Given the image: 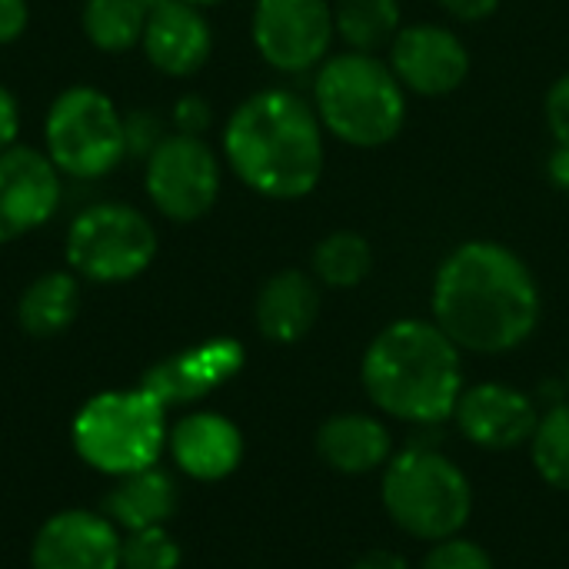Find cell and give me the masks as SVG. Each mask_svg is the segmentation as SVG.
<instances>
[{"instance_id": "cell-1", "label": "cell", "mask_w": 569, "mask_h": 569, "mask_svg": "<svg viewBox=\"0 0 569 569\" xmlns=\"http://www.w3.org/2000/svg\"><path fill=\"white\" fill-rule=\"evenodd\" d=\"M433 323L470 353H510L540 323L543 300L530 267L503 243L470 240L433 277Z\"/></svg>"}, {"instance_id": "cell-2", "label": "cell", "mask_w": 569, "mask_h": 569, "mask_svg": "<svg viewBox=\"0 0 569 569\" xmlns=\"http://www.w3.org/2000/svg\"><path fill=\"white\" fill-rule=\"evenodd\" d=\"M223 153L230 170L267 200H300L323 177V123L290 90H260L227 120Z\"/></svg>"}, {"instance_id": "cell-3", "label": "cell", "mask_w": 569, "mask_h": 569, "mask_svg": "<svg viewBox=\"0 0 569 569\" xmlns=\"http://www.w3.org/2000/svg\"><path fill=\"white\" fill-rule=\"evenodd\" d=\"M360 380L380 413L413 427H440L463 393L460 347L433 320H393L370 340Z\"/></svg>"}, {"instance_id": "cell-4", "label": "cell", "mask_w": 569, "mask_h": 569, "mask_svg": "<svg viewBox=\"0 0 569 569\" xmlns=\"http://www.w3.org/2000/svg\"><path fill=\"white\" fill-rule=\"evenodd\" d=\"M313 110L337 140L350 147H383L407 123V87L390 63L347 50L327 57L313 80Z\"/></svg>"}, {"instance_id": "cell-5", "label": "cell", "mask_w": 569, "mask_h": 569, "mask_svg": "<svg viewBox=\"0 0 569 569\" xmlns=\"http://www.w3.org/2000/svg\"><path fill=\"white\" fill-rule=\"evenodd\" d=\"M380 500L393 527L423 543L460 537L473 513V487L467 473L433 447H410L390 457Z\"/></svg>"}, {"instance_id": "cell-6", "label": "cell", "mask_w": 569, "mask_h": 569, "mask_svg": "<svg viewBox=\"0 0 569 569\" xmlns=\"http://www.w3.org/2000/svg\"><path fill=\"white\" fill-rule=\"evenodd\" d=\"M167 443L163 407L137 390H110L83 403L73 420V447L100 473L127 477L157 467Z\"/></svg>"}, {"instance_id": "cell-7", "label": "cell", "mask_w": 569, "mask_h": 569, "mask_svg": "<svg viewBox=\"0 0 569 569\" xmlns=\"http://www.w3.org/2000/svg\"><path fill=\"white\" fill-rule=\"evenodd\" d=\"M43 143L60 173L73 180H100L123 163L127 127L103 90L70 87L47 110Z\"/></svg>"}, {"instance_id": "cell-8", "label": "cell", "mask_w": 569, "mask_h": 569, "mask_svg": "<svg viewBox=\"0 0 569 569\" xmlns=\"http://www.w3.org/2000/svg\"><path fill=\"white\" fill-rule=\"evenodd\" d=\"M157 257V230L127 203L87 207L67 230V263L93 283H127Z\"/></svg>"}, {"instance_id": "cell-9", "label": "cell", "mask_w": 569, "mask_h": 569, "mask_svg": "<svg viewBox=\"0 0 569 569\" xmlns=\"http://www.w3.org/2000/svg\"><path fill=\"white\" fill-rule=\"evenodd\" d=\"M147 197L173 223L207 217L220 197V160L203 137L167 133L147 157Z\"/></svg>"}, {"instance_id": "cell-10", "label": "cell", "mask_w": 569, "mask_h": 569, "mask_svg": "<svg viewBox=\"0 0 569 569\" xmlns=\"http://www.w3.org/2000/svg\"><path fill=\"white\" fill-rule=\"evenodd\" d=\"M253 43L280 73H303L327 60L337 23L327 0H257Z\"/></svg>"}, {"instance_id": "cell-11", "label": "cell", "mask_w": 569, "mask_h": 569, "mask_svg": "<svg viewBox=\"0 0 569 569\" xmlns=\"http://www.w3.org/2000/svg\"><path fill=\"white\" fill-rule=\"evenodd\" d=\"M60 207V170L47 150L10 147L0 153V243L43 227Z\"/></svg>"}, {"instance_id": "cell-12", "label": "cell", "mask_w": 569, "mask_h": 569, "mask_svg": "<svg viewBox=\"0 0 569 569\" xmlns=\"http://www.w3.org/2000/svg\"><path fill=\"white\" fill-rule=\"evenodd\" d=\"M390 70L420 97L453 93L470 73V53L463 40L437 23L400 27L390 43Z\"/></svg>"}, {"instance_id": "cell-13", "label": "cell", "mask_w": 569, "mask_h": 569, "mask_svg": "<svg viewBox=\"0 0 569 569\" xmlns=\"http://www.w3.org/2000/svg\"><path fill=\"white\" fill-rule=\"evenodd\" d=\"M453 420L473 447L503 453V450H517L530 443L540 423V410L517 387L490 380V383L467 387L460 393Z\"/></svg>"}, {"instance_id": "cell-14", "label": "cell", "mask_w": 569, "mask_h": 569, "mask_svg": "<svg viewBox=\"0 0 569 569\" xmlns=\"http://www.w3.org/2000/svg\"><path fill=\"white\" fill-rule=\"evenodd\" d=\"M120 533L103 513L63 510L30 547V569H120Z\"/></svg>"}, {"instance_id": "cell-15", "label": "cell", "mask_w": 569, "mask_h": 569, "mask_svg": "<svg viewBox=\"0 0 569 569\" xmlns=\"http://www.w3.org/2000/svg\"><path fill=\"white\" fill-rule=\"evenodd\" d=\"M240 367H243V347L237 340L220 337V340H207L187 353L160 360L157 367H150L143 373L140 390L150 393L163 410L183 407V403L207 397L230 377H237Z\"/></svg>"}, {"instance_id": "cell-16", "label": "cell", "mask_w": 569, "mask_h": 569, "mask_svg": "<svg viewBox=\"0 0 569 569\" xmlns=\"http://www.w3.org/2000/svg\"><path fill=\"white\" fill-rule=\"evenodd\" d=\"M143 53L167 77L197 73L213 50V33L200 13V7L187 0H167L147 13L143 27Z\"/></svg>"}, {"instance_id": "cell-17", "label": "cell", "mask_w": 569, "mask_h": 569, "mask_svg": "<svg viewBox=\"0 0 569 569\" xmlns=\"http://www.w3.org/2000/svg\"><path fill=\"white\" fill-rule=\"evenodd\" d=\"M167 443H170L177 467L187 477L203 480V483L230 477L243 460V437H240L237 423L227 420L223 413H210V410L183 417L167 433Z\"/></svg>"}, {"instance_id": "cell-18", "label": "cell", "mask_w": 569, "mask_h": 569, "mask_svg": "<svg viewBox=\"0 0 569 569\" xmlns=\"http://www.w3.org/2000/svg\"><path fill=\"white\" fill-rule=\"evenodd\" d=\"M317 453L343 477H367L390 463L393 440L383 420L370 413H337L317 430Z\"/></svg>"}, {"instance_id": "cell-19", "label": "cell", "mask_w": 569, "mask_h": 569, "mask_svg": "<svg viewBox=\"0 0 569 569\" xmlns=\"http://www.w3.org/2000/svg\"><path fill=\"white\" fill-rule=\"evenodd\" d=\"M257 330L270 343L303 340L320 313V290L303 270L273 273L257 293Z\"/></svg>"}, {"instance_id": "cell-20", "label": "cell", "mask_w": 569, "mask_h": 569, "mask_svg": "<svg viewBox=\"0 0 569 569\" xmlns=\"http://www.w3.org/2000/svg\"><path fill=\"white\" fill-rule=\"evenodd\" d=\"M173 513H177V483L170 473L157 467L120 477V483L103 500V517L127 533L163 527Z\"/></svg>"}, {"instance_id": "cell-21", "label": "cell", "mask_w": 569, "mask_h": 569, "mask_svg": "<svg viewBox=\"0 0 569 569\" xmlns=\"http://www.w3.org/2000/svg\"><path fill=\"white\" fill-rule=\"evenodd\" d=\"M80 310V283L67 270H53L37 277L20 303H17V320L30 337H57L63 333Z\"/></svg>"}, {"instance_id": "cell-22", "label": "cell", "mask_w": 569, "mask_h": 569, "mask_svg": "<svg viewBox=\"0 0 569 569\" xmlns=\"http://www.w3.org/2000/svg\"><path fill=\"white\" fill-rule=\"evenodd\" d=\"M337 33L350 50L377 53L393 43L400 33V3L397 0H337L333 7Z\"/></svg>"}, {"instance_id": "cell-23", "label": "cell", "mask_w": 569, "mask_h": 569, "mask_svg": "<svg viewBox=\"0 0 569 569\" xmlns=\"http://www.w3.org/2000/svg\"><path fill=\"white\" fill-rule=\"evenodd\" d=\"M87 40L103 53H123L143 40L147 10L137 0H87L80 13Z\"/></svg>"}, {"instance_id": "cell-24", "label": "cell", "mask_w": 569, "mask_h": 569, "mask_svg": "<svg viewBox=\"0 0 569 569\" xmlns=\"http://www.w3.org/2000/svg\"><path fill=\"white\" fill-rule=\"evenodd\" d=\"M370 270H373V250L353 230H337V233L323 237L313 250V273L320 283H327L333 290L360 287Z\"/></svg>"}, {"instance_id": "cell-25", "label": "cell", "mask_w": 569, "mask_h": 569, "mask_svg": "<svg viewBox=\"0 0 569 569\" xmlns=\"http://www.w3.org/2000/svg\"><path fill=\"white\" fill-rule=\"evenodd\" d=\"M530 457L547 487L569 493V403H557L540 417L530 437Z\"/></svg>"}, {"instance_id": "cell-26", "label": "cell", "mask_w": 569, "mask_h": 569, "mask_svg": "<svg viewBox=\"0 0 569 569\" xmlns=\"http://www.w3.org/2000/svg\"><path fill=\"white\" fill-rule=\"evenodd\" d=\"M180 543L167 533V527H147L127 533L120 543V569H177Z\"/></svg>"}, {"instance_id": "cell-27", "label": "cell", "mask_w": 569, "mask_h": 569, "mask_svg": "<svg viewBox=\"0 0 569 569\" xmlns=\"http://www.w3.org/2000/svg\"><path fill=\"white\" fill-rule=\"evenodd\" d=\"M420 569H497L490 553L473 543V540H463V537H450V540H440L433 543V550L423 557Z\"/></svg>"}, {"instance_id": "cell-28", "label": "cell", "mask_w": 569, "mask_h": 569, "mask_svg": "<svg viewBox=\"0 0 569 569\" xmlns=\"http://www.w3.org/2000/svg\"><path fill=\"white\" fill-rule=\"evenodd\" d=\"M127 127V153H140L143 160L157 150V143L163 140L160 133V120L147 110H137L130 117H123Z\"/></svg>"}, {"instance_id": "cell-29", "label": "cell", "mask_w": 569, "mask_h": 569, "mask_svg": "<svg viewBox=\"0 0 569 569\" xmlns=\"http://www.w3.org/2000/svg\"><path fill=\"white\" fill-rule=\"evenodd\" d=\"M213 113H210V103L197 93H183L177 103H173V127L177 133H187V137H203L207 127H210Z\"/></svg>"}, {"instance_id": "cell-30", "label": "cell", "mask_w": 569, "mask_h": 569, "mask_svg": "<svg viewBox=\"0 0 569 569\" xmlns=\"http://www.w3.org/2000/svg\"><path fill=\"white\" fill-rule=\"evenodd\" d=\"M547 123L557 143H569V73H563L547 93Z\"/></svg>"}, {"instance_id": "cell-31", "label": "cell", "mask_w": 569, "mask_h": 569, "mask_svg": "<svg viewBox=\"0 0 569 569\" xmlns=\"http://www.w3.org/2000/svg\"><path fill=\"white\" fill-rule=\"evenodd\" d=\"M27 20H30L27 0H0V47L13 43L27 30Z\"/></svg>"}, {"instance_id": "cell-32", "label": "cell", "mask_w": 569, "mask_h": 569, "mask_svg": "<svg viewBox=\"0 0 569 569\" xmlns=\"http://www.w3.org/2000/svg\"><path fill=\"white\" fill-rule=\"evenodd\" d=\"M440 3L450 17H457L463 23H480V20L493 17L500 7V0H440Z\"/></svg>"}, {"instance_id": "cell-33", "label": "cell", "mask_w": 569, "mask_h": 569, "mask_svg": "<svg viewBox=\"0 0 569 569\" xmlns=\"http://www.w3.org/2000/svg\"><path fill=\"white\" fill-rule=\"evenodd\" d=\"M17 130H20V110H17V100L7 87H0V153L13 147L17 140Z\"/></svg>"}, {"instance_id": "cell-34", "label": "cell", "mask_w": 569, "mask_h": 569, "mask_svg": "<svg viewBox=\"0 0 569 569\" xmlns=\"http://www.w3.org/2000/svg\"><path fill=\"white\" fill-rule=\"evenodd\" d=\"M353 569H410V563L393 550H370L353 563Z\"/></svg>"}, {"instance_id": "cell-35", "label": "cell", "mask_w": 569, "mask_h": 569, "mask_svg": "<svg viewBox=\"0 0 569 569\" xmlns=\"http://www.w3.org/2000/svg\"><path fill=\"white\" fill-rule=\"evenodd\" d=\"M547 173H550L553 187L569 190V143H557V150L547 160Z\"/></svg>"}, {"instance_id": "cell-36", "label": "cell", "mask_w": 569, "mask_h": 569, "mask_svg": "<svg viewBox=\"0 0 569 569\" xmlns=\"http://www.w3.org/2000/svg\"><path fill=\"white\" fill-rule=\"evenodd\" d=\"M137 3H140V7H143L147 13H150V10H157L160 3H167V0H137Z\"/></svg>"}, {"instance_id": "cell-37", "label": "cell", "mask_w": 569, "mask_h": 569, "mask_svg": "<svg viewBox=\"0 0 569 569\" xmlns=\"http://www.w3.org/2000/svg\"><path fill=\"white\" fill-rule=\"evenodd\" d=\"M187 3H193V7H213V3H220V0H187Z\"/></svg>"}, {"instance_id": "cell-38", "label": "cell", "mask_w": 569, "mask_h": 569, "mask_svg": "<svg viewBox=\"0 0 569 569\" xmlns=\"http://www.w3.org/2000/svg\"><path fill=\"white\" fill-rule=\"evenodd\" d=\"M567 393H569V367H567Z\"/></svg>"}]
</instances>
